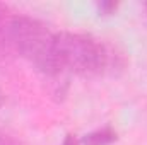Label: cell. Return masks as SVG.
<instances>
[{
  "label": "cell",
  "instance_id": "obj_1",
  "mask_svg": "<svg viewBox=\"0 0 147 145\" xmlns=\"http://www.w3.org/2000/svg\"><path fill=\"white\" fill-rule=\"evenodd\" d=\"M55 67L57 73L101 75L121 70L123 58L116 50L99 39L80 33H55Z\"/></svg>",
  "mask_w": 147,
  "mask_h": 145
},
{
  "label": "cell",
  "instance_id": "obj_2",
  "mask_svg": "<svg viewBox=\"0 0 147 145\" xmlns=\"http://www.w3.org/2000/svg\"><path fill=\"white\" fill-rule=\"evenodd\" d=\"M55 33L48 29L46 24L34 17L14 14L9 28V50L10 55H19L33 63L45 75L55 77Z\"/></svg>",
  "mask_w": 147,
  "mask_h": 145
},
{
  "label": "cell",
  "instance_id": "obj_3",
  "mask_svg": "<svg viewBox=\"0 0 147 145\" xmlns=\"http://www.w3.org/2000/svg\"><path fill=\"white\" fill-rule=\"evenodd\" d=\"M14 17V12L0 3V55H10L9 50V28H10V21Z\"/></svg>",
  "mask_w": 147,
  "mask_h": 145
},
{
  "label": "cell",
  "instance_id": "obj_4",
  "mask_svg": "<svg viewBox=\"0 0 147 145\" xmlns=\"http://www.w3.org/2000/svg\"><path fill=\"white\" fill-rule=\"evenodd\" d=\"M116 140V132L111 130L110 126L106 128H101V130H96L89 135H86L82 138V144L84 145H110Z\"/></svg>",
  "mask_w": 147,
  "mask_h": 145
},
{
  "label": "cell",
  "instance_id": "obj_5",
  "mask_svg": "<svg viewBox=\"0 0 147 145\" xmlns=\"http://www.w3.org/2000/svg\"><path fill=\"white\" fill-rule=\"evenodd\" d=\"M0 145H24V144H22L21 140H17L14 135L3 132V130L0 128Z\"/></svg>",
  "mask_w": 147,
  "mask_h": 145
},
{
  "label": "cell",
  "instance_id": "obj_6",
  "mask_svg": "<svg viewBox=\"0 0 147 145\" xmlns=\"http://www.w3.org/2000/svg\"><path fill=\"white\" fill-rule=\"evenodd\" d=\"M116 7H118V3H115V2H101V3H98V12L103 15H110L116 10Z\"/></svg>",
  "mask_w": 147,
  "mask_h": 145
},
{
  "label": "cell",
  "instance_id": "obj_7",
  "mask_svg": "<svg viewBox=\"0 0 147 145\" xmlns=\"http://www.w3.org/2000/svg\"><path fill=\"white\" fill-rule=\"evenodd\" d=\"M63 145H77V140L74 138L72 135H67L65 140H63Z\"/></svg>",
  "mask_w": 147,
  "mask_h": 145
},
{
  "label": "cell",
  "instance_id": "obj_8",
  "mask_svg": "<svg viewBox=\"0 0 147 145\" xmlns=\"http://www.w3.org/2000/svg\"><path fill=\"white\" fill-rule=\"evenodd\" d=\"M2 104H3V92L0 91V108H2Z\"/></svg>",
  "mask_w": 147,
  "mask_h": 145
},
{
  "label": "cell",
  "instance_id": "obj_9",
  "mask_svg": "<svg viewBox=\"0 0 147 145\" xmlns=\"http://www.w3.org/2000/svg\"><path fill=\"white\" fill-rule=\"evenodd\" d=\"M144 9H146V12H147V3H144Z\"/></svg>",
  "mask_w": 147,
  "mask_h": 145
}]
</instances>
